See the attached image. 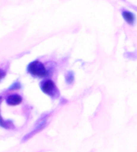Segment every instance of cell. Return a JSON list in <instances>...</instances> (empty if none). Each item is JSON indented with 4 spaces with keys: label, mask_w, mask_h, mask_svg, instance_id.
<instances>
[{
    "label": "cell",
    "mask_w": 137,
    "mask_h": 152,
    "mask_svg": "<svg viewBox=\"0 0 137 152\" xmlns=\"http://www.w3.org/2000/svg\"><path fill=\"white\" fill-rule=\"evenodd\" d=\"M6 76V72L5 71H3V69H0V80H2L4 77Z\"/></svg>",
    "instance_id": "8992f818"
},
{
    "label": "cell",
    "mask_w": 137,
    "mask_h": 152,
    "mask_svg": "<svg viewBox=\"0 0 137 152\" xmlns=\"http://www.w3.org/2000/svg\"><path fill=\"white\" fill-rule=\"evenodd\" d=\"M123 17L128 24L132 25L135 22V15L132 14V12L127 11H123Z\"/></svg>",
    "instance_id": "277c9868"
},
{
    "label": "cell",
    "mask_w": 137,
    "mask_h": 152,
    "mask_svg": "<svg viewBox=\"0 0 137 152\" xmlns=\"http://www.w3.org/2000/svg\"><path fill=\"white\" fill-rule=\"evenodd\" d=\"M22 97H20V95H18V94L11 95V96H9V97L6 99V102L7 103V105H12V106L20 105V103L22 102Z\"/></svg>",
    "instance_id": "3957f363"
},
{
    "label": "cell",
    "mask_w": 137,
    "mask_h": 152,
    "mask_svg": "<svg viewBox=\"0 0 137 152\" xmlns=\"http://www.w3.org/2000/svg\"><path fill=\"white\" fill-rule=\"evenodd\" d=\"M28 72L34 77H43L48 74L45 66L39 61H32L28 66Z\"/></svg>",
    "instance_id": "6da1fadb"
},
{
    "label": "cell",
    "mask_w": 137,
    "mask_h": 152,
    "mask_svg": "<svg viewBox=\"0 0 137 152\" xmlns=\"http://www.w3.org/2000/svg\"><path fill=\"white\" fill-rule=\"evenodd\" d=\"M1 101H2V97H0V102H1ZM0 126L4 128H7V129H10V128L13 127L12 123L10 122L4 121V120L3 119V118L1 117V115H0Z\"/></svg>",
    "instance_id": "5b68a950"
},
{
    "label": "cell",
    "mask_w": 137,
    "mask_h": 152,
    "mask_svg": "<svg viewBox=\"0 0 137 152\" xmlns=\"http://www.w3.org/2000/svg\"><path fill=\"white\" fill-rule=\"evenodd\" d=\"M40 88L45 94L52 96V97L55 96L58 93L56 85L54 84L53 80H46L43 81L40 85Z\"/></svg>",
    "instance_id": "7a4b0ae2"
}]
</instances>
